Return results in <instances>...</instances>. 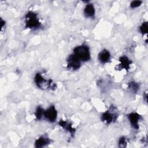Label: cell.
Instances as JSON below:
<instances>
[{
	"mask_svg": "<svg viewBox=\"0 0 148 148\" xmlns=\"http://www.w3.org/2000/svg\"><path fill=\"white\" fill-rule=\"evenodd\" d=\"M73 54L82 61H88L90 60V53L89 47L87 45L76 46L73 49Z\"/></svg>",
	"mask_w": 148,
	"mask_h": 148,
	"instance_id": "obj_1",
	"label": "cell"
},
{
	"mask_svg": "<svg viewBox=\"0 0 148 148\" xmlns=\"http://www.w3.org/2000/svg\"><path fill=\"white\" fill-rule=\"evenodd\" d=\"M5 21L3 20H2V19L1 20V28H2L3 27V25L5 24Z\"/></svg>",
	"mask_w": 148,
	"mask_h": 148,
	"instance_id": "obj_18",
	"label": "cell"
},
{
	"mask_svg": "<svg viewBox=\"0 0 148 148\" xmlns=\"http://www.w3.org/2000/svg\"><path fill=\"white\" fill-rule=\"evenodd\" d=\"M40 26V23L37 14L33 12H29L25 16V27L28 28H37Z\"/></svg>",
	"mask_w": 148,
	"mask_h": 148,
	"instance_id": "obj_2",
	"label": "cell"
},
{
	"mask_svg": "<svg viewBox=\"0 0 148 148\" xmlns=\"http://www.w3.org/2000/svg\"><path fill=\"white\" fill-rule=\"evenodd\" d=\"M81 61L74 54L69 56L67 59V67L73 70H77L81 66Z\"/></svg>",
	"mask_w": 148,
	"mask_h": 148,
	"instance_id": "obj_4",
	"label": "cell"
},
{
	"mask_svg": "<svg viewBox=\"0 0 148 148\" xmlns=\"http://www.w3.org/2000/svg\"><path fill=\"white\" fill-rule=\"evenodd\" d=\"M35 82L38 87L42 89H46L49 87H55V84H53L51 79L46 80L39 73H36L35 76Z\"/></svg>",
	"mask_w": 148,
	"mask_h": 148,
	"instance_id": "obj_3",
	"label": "cell"
},
{
	"mask_svg": "<svg viewBox=\"0 0 148 148\" xmlns=\"http://www.w3.org/2000/svg\"><path fill=\"white\" fill-rule=\"evenodd\" d=\"M110 58V54L109 51L106 49L101 51L98 54V60L101 63L107 62Z\"/></svg>",
	"mask_w": 148,
	"mask_h": 148,
	"instance_id": "obj_8",
	"label": "cell"
},
{
	"mask_svg": "<svg viewBox=\"0 0 148 148\" xmlns=\"http://www.w3.org/2000/svg\"><path fill=\"white\" fill-rule=\"evenodd\" d=\"M119 146L120 147H125L127 145V142L125 140V138L124 137H121L119 139Z\"/></svg>",
	"mask_w": 148,
	"mask_h": 148,
	"instance_id": "obj_17",
	"label": "cell"
},
{
	"mask_svg": "<svg viewBox=\"0 0 148 148\" xmlns=\"http://www.w3.org/2000/svg\"><path fill=\"white\" fill-rule=\"evenodd\" d=\"M140 117V116L137 113H131L128 114V119L131 123V126L136 130L139 128L138 122Z\"/></svg>",
	"mask_w": 148,
	"mask_h": 148,
	"instance_id": "obj_6",
	"label": "cell"
},
{
	"mask_svg": "<svg viewBox=\"0 0 148 148\" xmlns=\"http://www.w3.org/2000/svg\"><path fill=\"white\" fill-rule=\"evenodd\" d=\"M59 125L61 127H62L64 129L69 131L72 135H73L75 133V129L73 128H72V125L68 122L64 121V120H61L59 122Z\"/></svg>",
	"mask_w": 148,
	"mask_h": 148,
	"instance_id": "obj_12",
	"label": "cell"
},
{
	"mask_svg": "<svg viewBox=\"0 0 148 148\" xmlns=\"http://www.w3.org/2000/svg\"><path fill=\"white\" fill-rule=\"evenodd\" d=\"M44 112L45 110L43 109L40 106H38L36 108V112L35 113V115L36 116V118L38 120H40L43 116H44Z\"/></svg>",
	"mask_w": 148,
	"mask_h": 148,
	"instance_id": "obj_13",
	"label": "cell"
},
{
	"mask_svg": "<svg viewBox=\"0 0 148 148\" xmlns=\"http://www.w3.org/2000/svg\"><path fill=\"white\" fill-rule=\"evenodd\" d=\"M138 87H139V86H138V84L135 83L134 82H131L129 83V88L130 89H131L133 91L136 92L138 90Z\"/></svg>",
	"mask_w": 148,
	"mask_h": 148,
	"instance_id": "obj_15",
	"label": "cell"
},
{
	"mask_svg": "<svg viewBox=\"0 0 148 148\" xmlns=\"http://www.w3.org/2000/svg\"><path fill=\"white\" fill-rule=\"evenodd\" d=\"M95 10L92 4L86 5L84 9V14L86 17H93L95 15Z\"/></svg>",
	"mask_w": 148,
	"mask_h": 148,
	"instance_id": "obj_9",
	"label": "cell"
},
{
	"mask_svg": "<svg viewBox=\"0 0 148 148\" xmlns=\"http://www.w3.org/2000/svg\"><path fill=\"white\" fill-rule=\"evenodd\" d=\"M57 112L54 106H50L47 110L44 112L45 117L50 122H54L57 119Z\"/></svg>",
	"mask_w": 148,
	"mask_h": 148,
	"instance_id": "obj_5",
	"label": "cell"
},
{
	"mask_svg": "<svg viewBox=\"0 0 148 148\" xmlns=\"http://www.w3.org/2000/svg\"><path fill=\"white\" fill-rule=\"evenodd\" d=\"M49 143H50V140L48 138L42 136L35 141V146L36 147H42L49 144Z\"/></svg>",
	"mask_w": 148,
	"mask_h": 148,
	"instance_id": "obj_11",
	"label": "cell"
},
{
	"mask_svg": "<svg viewBox=\"0 0 148 148\" xmlns=\"http://www.w3.org/2000/svg\"><path fill=\"white\" fill-rule=\"evenodd\" d=\"M116 116L115 114L110 112L109 110L105 112L102 114L101 119L106 124H110L112 122L113 120H115Z\"/></svg>",
	"mask_w": 148,
	"mask_h": 148,
	"instance_id": "obj_7",
	"label": "cell"
},
{
	"mask_svg": "<svg viewBox=\"0 0 148 148\" xmlns=\"http://www.w3.org/2000/svg\"><path fill=\"white\" fill-rule=\"evenodd\" d=\"M119 61L120 62V65L121 66V67L127 71H128L130 69V65L132 63L131 60L128 59V57L126 56H122L119 58Z\"/></svg>",
	"mask_w": 148,
	"mask_h": 148,
	"instance_id": "obj_10",
	"label": "cell"
},
{
	"mask_svg": "<svg viewBox=\"0 0 148 148\" xmlns=\"http://www.w3.org/2000/svg\"><path fill=\"white\" fill-rule=\"evenodd\" d=\"M148 30V27H147V22H144L142 23V24L140 27V31L142 34H147Z\"/></svg>",
	"mask_w": 148,
	"mask_h": 148,
	"instance_id": "obj_14",
	"label": "cell"
},
{
	"mask_svg": "<svg viewBox=\"0 0 148 148\" xmlns=\"http://www.w3.org/2000/svg\"><path fill=\"white\" fill-rule=\"evenodd\" d=\"M142 2L140 1H134L131 2V3L130 4V7L133 9L137 8V7L139 6L142 4Z\"/></svg>",
	"mask_w": 148,
	"mask_h": 148,
	"instance_id": "obj_16",
	"label": "cell"
}]
</instances>
